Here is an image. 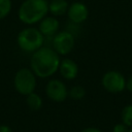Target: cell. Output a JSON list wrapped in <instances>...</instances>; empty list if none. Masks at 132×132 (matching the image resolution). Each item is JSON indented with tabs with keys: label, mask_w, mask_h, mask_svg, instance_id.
Wrapping results in <instances>:
<instances>
[{
	"label": "cell",
	"mask_w": 132,
	"mask_h": 132,
	"mask_svg": "<svg viewBox=\"0 0 132 132\" xmlns=\"http://www.w3.org/2000/svg\"><path fill=\"white\" fill-rule=\"evenodd\" d=\"M60 56L48 46H41L34 52L30 59V69L40 78H47L58 72Z\"/></svg>",
	"instance_id": "obj_1"
},
{
	"label": "cell",
	"mask_w": 132,
	"mask_h": 132,
	"mask_svg": "<svg viewBox=\"0 0 132 132\" xmlns=\"http://www.w3.org/2000/svg\"><path fill=\"white\" fill-rule=\"evenodd\" d=\"M47 13V0H24L18 9L19 20L27 26L38 24Z\"/></svg>",
	"instance_id": "obj_2"
},
{
	"label": "cell",
	"mask_w": 132,
	"mask_h": 132,
	"mask_svg": "<svg viewBox=\"0 0 132 132\" xmlns=\"http://www.w3.org/2000/svg\"><path fill=\"white\" fill-rule=\"evenodd\" d=\"M44 36L38 28L28 26L22 29L16 36V44L25 53L33 54L41 46H43Z\"/></svg>",
	"instance_id": "obj_3"
},
{
	"label": "cell",
	"mask_w": 132,
	"mask_h": 132,
	"mask_svg": "<svg viewBox=\"0 0 132 132\" xmlns=\"http://www.w3.org/2000/svg\"><path fill=\"white\" fill-rule=\"evenodd\" d=\"M36 75L30 68L23 67L19 69L13 77V87L15 91L24 96L29 95L30 93L35 91L37 80Z\"/></svg>",
	"instance_id": "obj_4"
},
{
	"label": "cell",
	"mask_w": 132,
	"mask_h": 132,
	"mask_svg": "<svg viewBox=\"0 0 132 132\" xmlns=\"http://www.w3.org/2000/svg\"><path fill=\"white\" fill-rule=\"evenodd\" d=\"M52 48L59 56H67L75 46V38L71 32L60 31L53 36Z\"/></svg>",
	"instance_id": "obj_5"
},
{
	"label": "cell",
	"mask_w": 132,
	"mask_h": 132,
	"mask_svg": "<svg viewBox=\"0 0 132 132\" xmlns=\"http://www.w3.org/2000/svg\"><path fill=\"white\" fill-rule=\"evenodd\" d=\"M102 87L108 93L117 94L126 89V77L123 73L117 70L106 71L101 78Z\"/></svg>",
	"instance_id": "obj_6"
},
{
	"label": "cell",
	"mask_w": 132,
	"mask_h": 132,
	"mask_svg": "<svg viewBox=\"0 0 132 132\" xmlns=\"http://www.w3.org/2000/svg\"><path fill=\"white\" fill-rule=\"evenodd\" d=\"M45 94L52 101L63 102L68 97V89L62 80L53 78L50 79L45 86Z\"/></svg>",
	"instance_id": "obj_7"
},
{
	"label": "cell",
	"mask_w": 132,
	"mask_h": 132,
	"mask_svg": "<svg viewBox=\"0 0 132 132\" xmlns=\"http://www.w3.org/2000/svg\"><path fill=\"white\" fill-rule=\"evenodd\" d=\"M66 14L72 24L79 25L87 21L89 16V8L85 3L80 1H75L69 4Z\"/></svg>",
	"instance_id": "obj_8"
},
{
	"label": "cell",
	"mask_w": 132,
	"mask_h": 132,
	"mask_svg": "<svg viewBox=\"0 0 132 132\" xmlns=\"http://www.w3.org/2000/svg\"><path fill=\"white\" fill-rule=\"evenodd\" d=\"M58 71L63 78L67 80H72L78 74V65L74 60L69 58H64L60 61Z\"/></svg>",
	"instance_id": "obj_9"
},
{
	"label": "cell",
	"mask_w": 132,
	"mask_h": 132,
	"mask_svg": "<svg viewBox=\"0 0 132 132\" xmlns=\"http://www.w3.org/2000/svg\"><path fill=\"white\" fill-rule=\"evenodd\" d=\"M37 28L44 37L54 36L56 33H58V30L60 28V22L58 18L54 15H46L38 23Z\"/></svg>",
	"instance_id": "obj_10"
},
{
	"label": "cell",
	"mask_w": 132,
	"mask_h": 132,
	"mask_svg": "<svg viewBox=\"0 0 132 132\" xmlns=\"http://www.w3.org/2000/svg\"><path fill=\"white\" fill-rule=\"evenodd\" d=\"M69 4L66 0H51L48 1V12L54 16H62L67 13Z\"/></svg>",
	"instance_id": "obj_11"
},
{
	"label": "cell",
	"mask_w": 132,
	"mask_h": 132,
	"mask_svg": "<svg viewBox=\"0 0 132 132\" xmlns=\"http://www.w3.org/2000/svg\"><path fill=\"white\" fill-rule=\"evenodd\" d=\"M26 103L32 111H37L42 107V98L39 94L32 92L26 96Z\"/></svg>",
	"instance_id": "obj_12"
},
{
	"label": "cell",
	"mask_w": 132,
	"mask_h": 132,
	"mask_svg": "<svg viewBox=\"0 0 132 132\" xmlns=\"http://www.w3.org/2000/svg\"><path fill=\"white\" fill-rule=\"evenodd\" d=\"M68 96L73 100H81L86 96V89L79 85L73 86L68 90Z\"/></svg>",
	"instance_id": "obj_13"
},
{
	"label": "cell",
	"mask_w": 132,
	"mask_h": 132,
	"mask_svg": "<svg viewBox=\"0 0 132 132\" xmlns=\"http://www.w3.org/2000/svg\"><path fill=\"white\" fill-rule=\"evenodd\" d=\"M122 123L128 126L129 128L132 127V104H127L123 107L121 112Z\"/></svg>",
	"instance_id": "obj_14"
},
{
	"label": "cell",
	"mask_w": 132,
	"mask_h": 132,
	"mask_svg": "<svg viewBox=\"0 0 132 132\" xmlns=\"http://www.w3.org/2000/svg\"><path fill=\"white\" fill-rule=\"evenodd\" d=\"M12 8L11 0H0V21L8 16Z\"/></svg>",
	"instance_id": "obj_15"
},
{
	"label": "cell",
	"mask_w": 132,
	"mask_h": 132,
	"mask_svg": "<svg viewBox=\"0 0 132 132\" xmlns=\"http://www.w3.org/2000/svg\"><path fill=\"white\" fill-rule=\"evenodd\" d=\"M112 132H129V127L123 123H119L113 126Z\"/></svg>",
	"instance_id": "obj_16"
},
{
	"label": "cell",
	"mask_w": 132,
	"mask_h": 132,
	"mask_svg": "<svg viewBox=\"0 0 132 132\" xmlns=\"http://www.w3.org/2000/svg\"><path fill=\"white\" fill-rule=\"evenodd\" d=\"M126 90L132 93V75H130L128 78H126Z\"/></svg>",
	"instance_id": "obj_17"
},
{
	"label": "cell",
	"mask_w": 132,
	"mask_h": 132,
	"mask_svg": "<svg viewBox=\"0 0 132 132\" xmlns=\"http://www.w3.org/2000/svg\"><path fill=\"white\" fill-rule=\"evenodd\" d=\"M80 132H102V131L97 129V128H95V127H88V128L82 129Z\"/></svg>",
	"instance_id": "obj_18"
},
{
	"label": "cell",
	"mask_w": 132,
	"mask_h": 132,
	"mask_svg": "<svg viewBox=\"0 0 132 132\" xmlns=\"http://www.w3.org/2000/svg\"><path fill=\"white\" fill-rule=\"evenodd\" d=\"M0 132H12V130L7 125H0Z\"/></svg>",
	"instance_id": "obj_19"
},
{
	"label": "cell",
	"mask_w": 132,
	"mask_h": 132,
	"mask_svg": "<svg viewBox=\"0 0 132 132\" xmlns=\"http://www.w3.org/2000/svg\"><path fill=\"white\" fill-rule=\"evenodd\" d=\"M129 132H132V127H130V128H129Z\"/></svg>",
	"instance_id": "obj_20"
},
{
	"label": "cell",
	"mask_w": 132,
	"mask_h": 132,
	"mask_svg": "<svg viewBox=\"0 0 132 132\" xmlns=\"http://www.w3.org/2000/svg\"><path fill=\"white\" fill-rule=\"evenodd\" d=\"M47 1H51V0H47Z\"/></svg>",
	"instance_id": "obj_21"
}]
</instances>
